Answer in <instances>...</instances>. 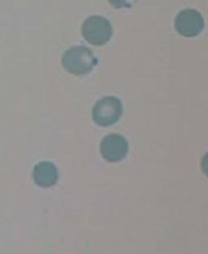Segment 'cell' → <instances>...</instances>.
Listing matches in <instances>:
<instances>
[{
  "label": "cell",
  "instance_id": "obj_1",
  "mask_svg": "<svg viewBox=\"0 0 208 254\" xmlns=\"http://www.w3.org/2000/svg\"><path fill=\"white\" fill-rule=\"evenodd\" d=\"M98 64L93 52L86 46H73L67 50L62 57L64 69L74 76H83L89 73Z\"/></svg>",
  "mask_w": 208,
  "mask_h": 254
},
{
  "label": "cell",
  "instance_id": "obj_2",
  "mask_svg": "<svg viewBox=\"0 0 208 254\" xmlns=\"http://www.w3.org/2000/svg\"><path fill=\"white\" fill-rule=\"evenodd\" d=\"M111 34H113L111 24L103 16L98 15L89 16L82 25V35L87 42L94 46L105 45L110 40Z\"/></svg>",
  "mask_w": 208,
  "mask_h": 254
},
{
  "label": "cell",
  "instance_id": "obj_3",
  "mask_svg": "<svg viewBox=\"0 0 208 254\" xmlns=\"http://www.w3.org/2000/svg\"><path fill=\"white\" fill-rule=\"evenodd\" d=\"M123 114V104L114 96L99 99L93 107V121L99 127H109L115 124Z\"/></svg>",
  "mask_w": 208,
  "mask_h": 254
},
{
  "label": "cell",
  "instance_id": "obj_4",
  "mask_svg": "<svg viewBox=\"0 0 208 254\" xmlns=\"http://www.w3.org/2000/svg\"><path fill=\"white\" fill-rule=\"evenodd\" d=\"M205 26L203 17L197 10L185 9L175 19V29L185 37H195L200 34Z\"/></svg>",
  "mask_w": 208,
  "mask_h": 254
},
{
  "label": "cell",
  "instance_id": "obj_5",
  "mask_svg": "<svg viewBox=\"0 0 208 254\" xmlns=\"http://www.w3.org/2000/svg\"><path fill=\"white\" fill-rule=\"evenodd\" d=\"M129 151V144L123 135L119 134H109L104 136L101 143L102 156L106 161L118 163L123 160Z\"/></svg>",
  "mask_w": 208,
  "mask_h": 254
},
{
  "label": "cell",
  "instance_id": "obj_6",
  "mask_svg": "<svg viewBox=\"0 0 208 254\" xmlns=\"http://www.w3.org/2000/svg\"><path fill=\"white\" fill-rule=\"evenodd\" d=\"M32 179H34L35 184L40 188H52L58 181V170L53 163L41 161V163L35 165Z\"/></svg>",
  "mask_w": 208,
  "mask_h": 254
},
{
  "label": "cell",
  "instance_id": "obj_7",
  "mask_svg": "<svg viewBox=\"0 0 208 254\" xmlns=\"http://www.w3.org/2000/svg\"><path fill=\"white\" fill-rule=\"evenodd\" d=\"M108 1L115 9H130L136 4L138 0H108Z\"/></svg>",
  "mask_w": 208,
  "mask_h": 254
}]
</instances>
